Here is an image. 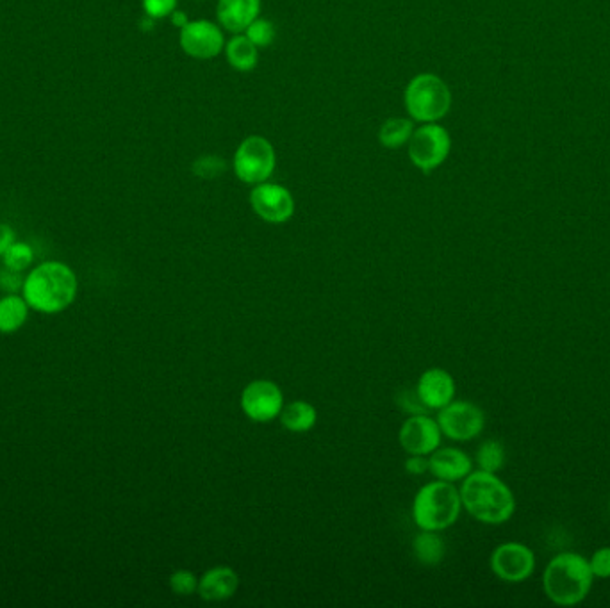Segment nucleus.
Wrapping results in <instances>:
<instances>
[{"label":"nucleus","mask_w":610,"mask_h":608,"mask_svg":"<svg viewBox=\"0 0 610 608\" xmlns=\"http://www.w3.org/2000/svg\"><path fill=\"white\" fill-rule=\"evenodd\" d=\"M413 132L414 125L411 120H407V118H389L380 127L379 140L382 143V147L396 150V148H402L409 143Z\"/></svg>","instance_id":"nucleus-22"},{"label":"nucleus","mask_w":610,"mask_h":608,"mask_svg":"<svg viewBox=\"0 0 610 608\" xmlns=\"http://www.w3.org/2000/svg\"><path fill=\"white\" fill-rule=\"evenodd\" d=\"M450 148V134L445 127L437 124H423L420 129H414L413 136L407 143L411 163L425 173L443 165L450 154Z\"/></svg>","instance_id":"nucleus-7"},{"label":"nucleus","mask_w":610,"mask_h":608,"mask_svg":"<svg viewBox=\"0 0 610 608\" xmlns=\"http://www.w3.org/2000/svg\"><path fill=\"white\" fill-rule=\"evenodd\" d=\"M240 587V576L229 566H216L207 569L198 578L197 594L206 601L231 600Z\"/></svg>","instance_id":"nucleus-16"},{"label":"nucleus","mask_w":610,"mask_h":608,"mask_svg":"<svg viewBox=\"0 0 610 608\" xmlns=\"http://www.w3.org/2000/svg\"><path fill=\"white\" fill-rule=\"evenodd\" d=\"M15 241H17V234L13 231V227L9 223L0 222V259Z\"/></svg>","instance_id":"nucleus-33"},{"label":"nucleus","mask_w":610,"mask_h":608,"mask_svg":"<svg viewBox=\"0 0 610 608\" xmlns=\"http://www.w3.org/2000/svg\"><path fill=\"white\" fill-rule=\"evenodd\" d=\"M2 263L4 268H8L11 272L24 273L31 270L34 263L33 247L24 241H15L6 250V254L2 255Z\"/></svg>","instance_id":"nucleus-24"},{"label":"nucleus","mask_w":610,"mask_h":608,"mask_svg":"<svg viewBox=\"0 0 610 608\" xmlns=\"http://www.w3.org/2000/svg\"><path fill=\"white\" fill-rule=\"evenodd\" d=\"M248 40L256 45L257 49H266L275 40V25L266 18L257 17L252 24L245 29Z\"/></svg>","instance_id":"nucleus-25"},{"label":"nucleus","mask_w":610,"mask_h":608,"mask_svg":"<svg viewBox=\"0 0 610 608\" xmlns=\"http://www.w3.org/2000/svg\"><path fill=\"white\" fill-rule=\"evenodd\" d=\"M250 206L264 222L286 223L295 214V198L289 189L273 182L256 184L250 193Z\"/></svg>","instance_id":"nucleus-11"},{"label":"nucleus","mask_w":610,"mask_h":608,"mask_svg":"<svg viewBox=\"0 0 610 608\" xmlns=\"http://www.w3.org/2000/svg\"><path fill=\"white\" fill-rule=\"evenodd\" d=\"M398 405H400V409L404 412H409L411 416H416V414H429V409H427V405L421 402L420 396L416 393V389L414 391H405L402 395H398Z\"/></svg>","instance_id":"nucleus-30"},{"label":"nucleus","mask_w":610,"mask_h":608,"mask_svg":"<svg viewBox=\"0 0 610 608\" xmlns=\"http://www.w3.org/2000/svg\"><path fill=\"white\" fill-rule=\"evenodd\" d=\"M429 471L437 480L462 482L473 471L470 455L459 448H437L429 455Z\"/></svg>","instance_id":"nucleus-15"},{"label":"nucleus","mask_w":610,"mask_h":608,"mask_svg":"<svg viewBox=\"0 0 610 608\" xmlns=\"http://www.w3.org/2000/svg\"><path fill=\"white\" fill-rule=\"evenodd\" d=\"M79 280L74 268L63 261H45L33 266L24 277L22 291L31 311L42 314L65 313L74 305Z\"/></svg>","instance_id":"nucleus-1"},{"label":"nucleus","mask_w":610,"mask_h":608,"mask_svg":"<svg viewBox=\"0 0 610 608\" xmlns=\"http://www.w3.org/2000/svg\"><path fill=\"white\" fill-rule=\"evenodd\" d=\"M591 569H593L594 578L607 580L610 578V546H602L594 551L589 559Z\"/></svg>","instance_id":"nucleus-29"},{"label":"nucleus","mask_w":610,"mask_h":608,"mask_svg":"<svg viewBox=\"0 0 610 608\" xmlns=\"http://www.w3.org/2000/svg\"><path fill=\"white\" fill-rule=\"evenodd\" d=\"M405 109L421 124H436L445 118L452 107V93L441 77L420 74L407 84L404 93Z\"/></svg>","instance_id":"nucleus-5"},{"label":"nucleus","mask_w":610,"mask_h":608,"mask_svg":"<svg viewBox=\"0 0 610 608\" xmlns=\"http://www.w3.org/2000/svg\"><path fill=\"white\" fill-rule=\"evenodd\" d=\"M170 589L177 596H191L198 591V578L190 569H177L168 580Z\"/></svg>","instance_id":"nucleus-26"},{"label":"nucleus","mask_w":610,"mask_h":608,"mask_svg":"<svg viewBox=\"0 0 610 608\" xmlns=\"http://www.w3.org/2000/svg\"><path fill=\"white\" fill-rule=\"evenodd\" d=\"M459 491L462 509L484 525H503L516 512V496L496 473L471 471Z\"/></svg>","instance_id":"nucleus-2"},{"label":"nucleus","mask_w":610,"mask_h":608,"mask_svg":"<svg viewBox=\"0 0 610 608\" xmlns=\"http://www.w3.org/2000/svg\"><path fill=\"white\" fill-rule=\"evenodd\" d=\"M232 165L236 177L245 184L256 186L261 182L270 181L277 165L275 148L263 136H248L236 150Z\"/></svg>","instance_id":"nucleus-6"},{"label":"nucleus","mask_w":610,"mask_h":608,"mask_svg":"<svg viewBox=\"0 0 610 608\" xmlns=\"http://www.w3.org/2000/svg\"><path fill=\"white\" fill-rule=\"evenodd\" d=\"M179 0H141V6L145 11V17L152 20H161V18L170 17L177 9Z\"/></svg>","instance_id":"nucleus-28"},{"label":"nucleus","mask_w":610,"mask_h":608,"mask_svg":"<svg viewBox=\"0 0 610 608\" xmlns=\"http://www.w3.org/2000/svg\"><path fill=\"white\" fill-rule=\"evenodd\" d=\"M443 432L439 428V423L429 414H416L409 420H405L404 425L398 432V441L404 448L407 455H427L436 452L441 444Z\"/></svg>","instance_id":"nucleus-12"},{"label":"nucleus","mask_w":610,"mask_h":608,"mask_svg":"<svg viewBox=\"0 0 610 608\" xmlns=\"http://www.w3.org/2000/svg\"><path fill=\"white\" fill-rule=\"evenodd\" d=\"M261 13V0H218L216 17L231 33H245Z\"/></svg>","instance_id":"nucleus-17"},{"label":"nucleus","mask_w":610,"mask_h":608,"mask_svg":"<svg viewBox=\"0 0 610 608\" xmlns=\"http://www.w3.org/2000/svg\"><path fill=\"white\" fill-rule=\"evenodd\" d=\"M414 559L427 567H436L443 562L446 555V544L439 532L421 530L413 541Z\"/></svg>","instance_id":"nucleus-20"},{"label":"nucleus","mask_w":610,"mask_h":608,"mask_svg":"<svg viewBox=\"0 0 610 608\" xmlns=\"http://www.w3.org/2000/svg\"><path fill=\"white\" fill-rule=\"evenodd\" d=\"M182 50L195 59H213L225 47L218 25L207 20H193L181 29L179 36Z\"/></svg>","instance_id":"nucleus-13"},{"label":"nucleus","mask_w":610,"mask_h":608,"mask_svg":"<svg viewBox=\"0 0 610 608\" xmlns=\"http://www.w3.org/2000/svg\"><path fill=\"white\" fill-rule=\"evenodd\" d=\"M170 17H172V22H174V25H177L179 29H182L184 25L190 22V20H188V17H186V13H182V11H177V9H175L174 13H172Z\"/></svg>","instance_id":"nucleus-34"},{"label":"nucleus","mask_w":610,"mask_h":608,"mask_svg":"<svg viewBox=\"0 0 610 608\" xmlns=\"http://www.w3.org/2000/svg\"><path fill=\"white\" fill-rule=\"evenodd\" d=\"M193 173L200 179H215L225 172V161L218 156H202L191 166Z\"/></svg>","instance_id":"nucleus-27"},{"label":"nucleus","mask_w":610,"mask_h":608,"mask_svg":"<svg viewBox=\"0 0 610 608\" xmlns=\"http://www.w3.org/2000/svg\"><path fill=\"white\" fill-rule=\"evenodd\" d=\"M455 391L457 386L454 377L443 368H430L425 371L416 386V393L429 411H439L448 403L454 402Z\"/></svg>","instance_id":"nucleus-14"},{"label":"nucleus","mask_w":610,"mask_h":608,"mask_svg":"<svg viewBox=\"0 0 610 608\" xmlns=\"http://www.w3.org/2000/svg\"><path fill=\"white\" fill-rule=\"evenodd\" d=\"M461 512V491L452 482H430L414 498L413 519L421 530L443 532L457 523Z\"/></svg>","instance_id":"nucleus-4"},{"label":"nucleus","mask_w":610,"mask_h":608,"mask_svg":"<svg viewBox=\"0 0 610 608\" xmlns=\"http://www.w3.org/2000/svg\"><path fill=\"white\" fill-rule=\"evenodd\" d=\"M225 56L232 68L240 72H252L259 61V49L248 40L247 34H238L225 45Z\"/></svg>","instance_id":"nucleus-21"},{"label":"nucleus","mask_w":610,"mask_h":608,"mask_svg":"<svg viewBox=\"0 0 610 608\" xmlns=\"http://www.w3.org/2000/svg\"><path fill=\"white\" fill-rule=\"evenodd\" d=\"M594 575L589 559L577 551L557 553L545 567L543 589L546 598L559 607H575L593 589Z\"/></svg>","instance_id":"nucleus-3"},{"label":"nucleus","mask_w":610,"mask_h":608,"mask_svg":"<svg viewBox=\"0 0 610 608\" xmlns=\"http://www.w3.org/2000/svg\"><path fill=\"white\" fill-rule=\"evenodd\" d=\"M437 423L443 436L457 443H468L484 432L486 414L477 403L454 400L443 409H439Z\"/></svg>","instance_id":"nucleus-8"},{"label":"nucleus","mask_w":610,"mask_h":608,"mask_svg":"<svg viewBox=\"0 0 610 608\" xmlns=\"http://www.w3.org/2000/svg\"><path fill=\"white\" fill-rule=\"evenodd\" d=\"M282 427L295 432V434H304L313 430L316 421H318V411L313 403L305 402V400H297L289 405H284L281 416Z\"/></svg>","instance_id":"nucleus-19"},{"label":"nucleus","mask_w":610,"mask_h":608,"mask_svg":"<svg viewBox=\"0 0 610 608\" xmlns=\"http://www.w3.org/2000/svg\"><path fill=\"white\" fill-rule=\"evenodd\" d=\"M489 566L505 584H523L536 571V553L527 544L503 543L491 553Z\"/></svg>","instance_id":"nucleus-9"},{"label":"nucleus","mask_w":610,"mask_h":608,"mask_svg":"<svg viewBox=\"0 0 610 608\" xmlns=\"http://www.w3.org/2000/svg\"><path fill=\"white\" fill-rule=\"evenodd\" d=\"M22 284H24L22 273L11 272L8 268H4V272L0 273V286L6 289L8 293L22 291Z\"/></svg>","instance_id":"nucleus-31"},{"label":"nucleus","mask_w":610,"mask_h":608,"mask_svg":"<svg viewBox=\"0 0 610 608\" xmlns=\"http://www.w3.org/2000/svg\"><path fill=\"white\" fill-rule=\"evenodd\" d=\"M241 409L250 420L268 423L277 420L284 409L281 387L272 380H254L241 393Z\"/></svg>","instance_id":"nucleus-10"},{"label":"nucleus","mask_w":610,"mask_h":608,"mask_svg":"<svg viewBox=\"0 0 610 608\" xmlns=\"http://www.w3.org/2000/svg\"><path fill=\"white\" fill-rule=\"evenodd\" d=\"M505 459H507L505 446L496 439H487L480 444L477 457H475L479 469L489 471V473H498L505 466Z\"/></svg>","instance_id":"nucleus-23"},{"label":"nucleus","mask_w":610,"mask_h":608,"mask_svg":"<svg viewBox=\"0 0 610 608\" xmlns=\"http://www.w3.org/2000/svg\"><path fill=\"white\" fill-rule=\"evenodd\" d=\"M405 471L414 477L425 475L429 471L427 455H409V459L405 461Z\"/></svg>","instance_id":"nucleus-32"},{"label":"nucleus","mask_w":610,"mask_h":608,"mask_svg":"<svg viewBox=\"0 0 610 608\" xmlns=\"http://www.w3.org/2000/svg\"><path fill=\"white\" fill-rule=\"evenodd\" d=\"M31 307L18 293L0 296V334H15L29 320Z\"/></svg>","instance_id":"nucleus-18"}]
</instances>
